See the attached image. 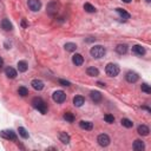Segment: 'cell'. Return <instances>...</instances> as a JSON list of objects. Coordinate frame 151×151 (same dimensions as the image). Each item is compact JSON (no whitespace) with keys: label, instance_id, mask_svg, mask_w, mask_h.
<instances>
[{"label":"cell","instance_id":"cell-33","mask_svg":"<svg viewBox=\"0 0 151 151\" xmlns=\"http://www.w3.org/2000/svg\"><path fill=\"white\" fill-rule=\"evenodd\" d=\"M59 84L63 85V86H70L71 83L68 82V80H65V79H59Z\"/></svg>","mask_w":151,"mask_h":151},{"label":"cell","instance_id":"cell-35","mask_svg":"<svg viewBox=\"0 0 151 151\" xmlns=\"http://www.w3.org/2000/svg\"><path fill=\"white\" fill-rule=\"evenodd\" d=\"M3 65H4V59H3L1 57H0V68L3 67Z\"/></svg>","mask_w":151,"mask_h":151},{"label":"cell","instance_id":"cell-17","mask_svg":"<svg viewBox=\"0 0 151 151\" xmlns=\"http://www.w3.org/2000/svg\"><path fill=\"white\" fill-rule=\"evenodd\" d=\"M5 73H6L7 78H9V79H14L17 77V71H15L13 67H6Z\"/></svg>","mask_w":151,"mask_h":151},{"label":"cell","instance_id":"cell-24","mask_svg":"<svg viewBox=\"0 0 151 151\" xmlns=\"http://www.w3.org/2000/svg\"><path fill=\"white\" fill-rule=\"evenodd\" d=\"M116 11H117V13L122 17L123 19H130V17H131V15H130V13H128L125 9H123V8H116Z\"/></svg>","mask_w":151,"mask_h":151},{"label":"cell","instance_id":"cell-28","mask_svg":"<svg viewBox=\"0 0 151 151\" xmlns=\"http://www.w3.org/2000/svg\"><path fill=\"white\" fill-rule=\"evenodd\" d=\"M84 9H85V11H86L87 13H95V12H96L95 6H92L91 4H89V3L84 4Z\"/></svg>","mask_w":151,"mask_h":151},{"label":"cell","instance_id":"cell-32","mask_svg":"<svg viewBox=\"0 0 151 151\" xmlns=\"http://www.w3.org/2000/svg\"><path fill=\"white\" fill-rule=\"evenodd\" d=\"M140 89H142V91L143 92H145V93H151V89H150V86L146 84V83H144V84H142V86H140Z\"/></svg>","mask_w":151,"mask_h":151},{"label":"cell","instance_id":"cell-11","mask_svg":"<svg viewBox=\"0 0 151 151\" xmlns=\"http://www.w3.org/2000/svg\"><path fill=\"white\" fill-rule=\"evenodd\" d=\"M72 63L76 65V66H80V65H83L84 63V58L82 54H79V53H76L73 57H72Z\"/></svg>","mask_w":151,"mask_h":151},{"label":"cell","instance_id":"cell-18","mask_svg":"<svg viewBox=\"0 0 151 151\" xmlns=\"http://www.w3.org/2000/svg\"><path fill=\"white\" fill-rule=\"evenodd\" d=\"M79 126L84 130H92L93 129V124L91 122H87V120H80Z\"/></svg>","mask_w":151,"mask_h":151},{"label":"cell","instance_id":"cell-31","mask_svg":"<svg viewBox=\"0 0 151 151\" xmlns=\"http://www.w3.org/2000/svg\"><path fill=\"white\" fill-rule=\"evenodd\" d=\"M104 119H105V122L106 123H109V124H111V123H113L115 122V117L112 116V115H105L104 116Z\"/></svg>","mask_w":151,"mask_h":151},{"label":"cell","instance_id":"cell-4","mask_svg":"<svg viewBox=\"0 0 151 151\" xmlns=\"http://www.w3.org/2000/svg\"><path fill=\"white\" fill-rule=\"evenodd\" d=\"M59 11V4L57 1H51L47 4V7H46V12L47 14L50 15H56Z\"/></svg>","mask_w":151,"mask_h":151},{"label":"cell","instance_id":"cell-38","mask_svg":"<svg viewBox=\"0 0 151 151\" xmlns=\"http://www.w3.org/2000/svg\"><path fill=\"white\" fill-rule=\"evenodd\" d=\"M122 1H123V3H126V4H129V3H131L132 0H122Z\"/></svg>","mask_w":151,"mask_h":151},{"label":"cell","instance_id":"cell-27","mask_svg":"<svg viewBox=\"0 0 151 151\" xmlns=\"http://www.w3.org/2000/svg\"><path fill=\"white\" fill-rule=\"evenodd\" d=\"M18 132H19V135L21 136L23 138H28V132H27V130L25 129V128H23V126H19L18 128Z\"/></svg>","mask_w":151,"mask_h":151},{"label":"cell","instance_id":"cell-2","mask_svg":"<svg viewBox=\"0 0 151 151\" xmlns=\"http://www.w3.org/2000/svg\"><path fill=\"white\" fill-rule=\"evenodd\" d=\"M105 53H106V50L102 45H96V46L91 47V50H90V54H91L93 58H96V59H99V58L104 57Z\"/></svg>","mask_w":151,"mask_h":151},{"label":"cell","instance_id":"cell-21","mask_svg":"<svg viewBox=\"0 0 151 151\" xmlns=\"http://www.w3.org/2000/svg\"><path fill=\"white\" fill-rule=\"evenodd\" d=\"M84 103H85V99H84V97H82V96H76V97L73 98V104H74V106H77V107H80Z\"/></svg>","mask_w":151,"mask_h":151},{"label":"cell","instance_id":"cell-1","mask_svg":"<svg viewBox=\"0 0 151 151\" xmlns=\"http://www.w3.org/2000/svg\"><path fill=\"white\" fill-rule=\"evenodd\" d=\"M32 105H33V107H34L36 110H38V111H39L40 113H43V115H45L46 111H47L46 103L44 102V100H43L42 98H39V97L33 98V100H32Z\"/></svg>","mask_w":151,"mask_h":151},{"label":"cell","instance_id":"cell-26","mask_svg":"<svg viewBox=\"0 0 151 151\" xmlns=\"http://www.w3.org/2000/svg\"><path fill=\"white\" fill-rule=\"evenodd\" d=\"M120 123H122L123 126H125V128H128V129H130V128L134 126V123H132L130 119H128V118H123L122 120H120Z\"/></svg>","mask_w":151,"mask_h":151},{"label":"cell","instance_id":"cell-3","mask_svg":"<svg viewBox=\"0 0 151 151\" xmlns=\"http://www.w3.org/2000/svg\"><path fill=\"white\" fill-rule=\"evenodd\" d=\"M105 72L109 77H116L118 76L119 73V66L117 64H113V63H110L106 65L105 67Z\"/></svg>","mask_w":151,"mask_h":151},{"label":"cell","instance_id":"cell-6","mask_svg":"<svg viewBox=\"0 0 151 151\" xmlns=\"http://www.w3.org/2000/svg\"><path fill=\"white\" fill-rule=\"evenodd\" d=\"M27 5H28L30 9L33 12H38L39 9L42 8V3H40V0H28Z\"/></svg>","mask_w":151,"mask_h":151},{"label":"cell","instance_id":"cell-22","mask_svg":"<svg viewBox=\"0 0 151 151\" xmlns=\"http://www.w3.org/2000/svg\"><path fill=\"white\" fill-rule=\"evenodd\" d=\"M17 66H18L19 72H26L27 68H28V65H27V63L25 62V60H20V62H18Z\"/></svg>","mask_w":151,"mask_h":151},{"label":"cell","instance_id":"cell-15","mask_svg":"<svg viewBox=\"0 0 151 151\" xmlns=\"http://www.w3.org/2000/svg\"><path fill=\"white\" fill-rule=\"evenodd\" d=\"M137 132L140 135V136H148L149 132H150V129L146 126V125H139L137 128Z\"/></svg>","mask_w":151,"mask_h":151},{"label":"cell","instance_id":"cell-19","mask_svg":"<svg viewBox=\"0 0 151 151\" xmlns=\"http://www.w3.org/2000/svg\"><path fill=\"white\" fill-rule=\"evenodd\" d=\"M1 27L5 30V31H12V28H13L11 21H9L8 19H3V21H1Z\"/></svg>","mask_w":151,"mask_h":151},{"label":"cell","instance_id":"cell-16","mask_svg":"<svg viewBox=\"0 0 151 151\" xmlns=\"http://www.w3.org/2000/svg\"><path fill=\"white\" fill-rule=\"evenodd\" d=\"M86 73L90 77H97V76H99V70L97 67H95V66H91V67H87Z\"/></svg>","mask_w":151,"mask_h":151},{"label":"cell","instance_id":"cell-10","mask_svg":"<svg viewBox=\"0 0 151 151\" xmlns=\"http://www.w3.org/2000/svg\"><path fill=\"white\" fill-rule=\"evenodd\" d=\"M31 85L34 90H37V91H42V90L44 89V83L39 79H33L31 82Z\"/></svg>","mask_w":151,"mask_h":151},{"label":"cell","instance_id":"cell-30","mask_svg":"<svg viewBox=\"0 0 151 151\" xmlns=\"http://www.w3.org/2000/svg\"><path fill=\"white\" fill-rule=\"evenodd\" d=\"M64 119L66 120V122L72 123L73 120H74V116H73V113H71V112H65V113H64Z\"/></svg>","mask_w":151,"mask_h":151},{"label":"cell","instance_id":"cell-25","mask_svg":"<svg viewBox=\"0 0 151 151\" xmlns=\"http://www.w3.org/2000/svg\"><path fill=\"white\" fill-rule=\"evenodd\" d=\"M64 47H65V50L67 52H73V51L77 50V45L74 43H66Z\"/></svg>","mask_w":151,"mask_h":151},{"label":"cell","instance_id":"cell-8","mask_svg":"<svg viewBox=\"0 0 151 151\" xmlns=\"http://www.w3.org/2000/svg\"><path fill=\"white\" fill-rule=\"evenodd\" d=\"M1 137L6 138V139H9V140H15L17 139V135L14 131H12V130H4V131H1Z\"/></svg>","mask_w":151,"mask_h":151},{"label":"cell","instance_id":"cell-29","mask_svg":"<svg viewBox=\"0 0 151 151\" xmlns=\"http://www.w3.org/2000/svg\"><path fill=\"white\" fill-rule=\"evenodd\" d=\"M18 93H19V96H21V97H26L28 95V90L25 86H20L18 89Z\"/></svg>","mask_w":151,"mask_h":151},{"label":"cell","instance_id":"cell-39","mask_svg":"<svg viewBox=\"0 0 151 151\" xmlns=\"http://www.w3.org/2000/svg\"><path fill=\"white\" fill-rule=\"evenodd\" d=\"M145 1H146V3H150V1H151V0H145Z\"/></svg>","mask_w":151,"mask_h":151},{"label":"cell","instance_id":"cell-7","mask_svg":"<svg viewBox=\"0 0 151 151\" xmlns=\"http://www.w3.org/2000/svg\"><path fill=\"white\" fill-rule=\"evenodd\" d=\"M97 142H98V144H99L100 146L105 148V146H107V145L110 144V137H109L106 134H102V135L98 136Z\"/></svg>","mask_w":151,"mask_h":151},{"label":"cell","instance_id":"cell-14","mask_svg":"<svg viewBox=\"0 0 151 151\" xmlns=\"http://www.w3.org/2000/svg\"><path fill=\"white\" fill-rule=\"evenodd\" d=\"M90 97H91V99L93 100L95 103H99L100 100H102V93H100L99 91H91L90 92Z\"/></svg>","mask_w":151,"mask_h":151},{"label":"cell","instance_id":"cell-20","mask_svg":"<svg viewBox=\"0 0 151 151\" xmlns=\"http://www.w3.org/2000/svg\"><path fill=\"white\" fill-rule=\"evenodd\" d=\"M116 52L118 54H125L128 52V46L125 44H119L116 46Z\"/></svg>","mask_w":151,"mask_h":151},{"label":"cell","instance_id":"cell-37","mask_svg":"<svg viewBox=\"0 0 151 151\" xmlns=\"http://www.w3.org/2000/svg\"><path fill=\"white\" fill-rule=\"evenodd\" d=\"M142 109H144V110H146V111L151 112V109H150V107H148V106H142Z\"/></svg>","mask_w":151,"mask_h":151},{"label":"cell","instance_id":"cell-9","mask_svg":"<svg viewBox=\"0 0 151 151\" xmlns=\"http://www.w3.org/2000/svg\"><path fill=\"white\" fill-rule=\"evenodd\" d=\"M138 74L136 73V72H134V71H129L128 73H126V76H125V79L128 80L129 83H136L137 80H138Z\"/></svg>","mask_w":151,"mask_h":151},{"label":"cell","instance_id":"cell-12","mask_svg":"<svg viewBox=\"0 0 151 151\" xmlns=\"http://www.w3.org/2000/svg\"><path fill=\"white\" fill-rule=\"evenodd\" d=\"M132 52L137 56H144L145 54V48L142 45H135V46H132Z\"/></svg>","mask_w":151,"mask_h":151},{"label":"cell","instance_id":"cell-5","mask_svg":"<svg viewBox=\"0 0 151 151\" xmlns=\"http://www.w3.org/2000/svg\"><path fill=\"white\" fill-rule=\"evenodd\" d=\"M52 98L56 103H64L66 100V95L64 91H62V90H58V91H56L52 95Z\"/></svg>","mask_w":151,"mask_h":151},{"label":"cell","instance_id":"cell-34","mask_svg":"<svg viewBox=\"0 0 151 151\" xmlns=\"http://www.w3.org/2000/svg\"><path fill=\"white\" fill-rule=\"evenodd\" d=\"M97 85H98V86H100V87H105V84H104V83H102V82H98V83H97Z\"/></svg>","mask_w":151,"mask_h":151},{"label":"cell","instance_id":"cell-23","mask_svg":"<svg viewBox=\"0 0 151 151\" xmlns=\"http://www.w3.org/2000/svg\"><path fill=\"white\" fill-rule=\"evenodd\" d=\"M59 140L63 144H68L70 143V136L66 132H60L59 134Z\"/></svg>","mask_w":151,"mask_h":151},{"label":"cell","instance_id":"cell-13","mask_svg":"<svg viewBox=\"0 0 151 151\" xmlns=\"http://www.w3.org/2000/svg\"><path fill=\"white\" fill-rule=\"evenodd\" d=\"M145 149V145H144V142L140 139H136L134 142V150L136 151H143Z\"/></svg>","mask_w":151,"mask_h":151},{"label":"cell","instance_id":"cell-36","mask_svg":"<svg viewBox=\"0 0 151 151\" xmlns=\"http://www.w3.org/2000/svg\"><path fill=\"white\" fill-rule=\"evenodd\" d=\"M21 25H23V27H27V24H26V21H25V19H23Z\"/></svg>","mask_w":151,"mask_h":151}]
</instances>
